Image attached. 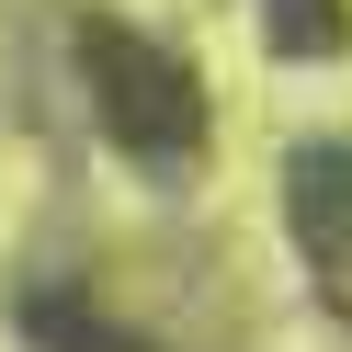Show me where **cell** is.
Masks as SVG:
<instances>
[{"label": "cell", "mask_w": 352, "mask_h": 352, "mask_svg": "<svg viewBox=\"0 0 352 352\" xmlns=\"http://www.w3.org/2000/svg\"><path fill=\"white\" fill-rule=\"evenodd\" d=\"M80 91H91V125L148 182H182V170L205 160V80H193L160 34L114 23V12H80Z\"/></svg>", "instance_id": "1"}, {"label": "cell", "mask_w": 352, "mask_h": 352, "mask_svg": "<svg viewBox=\"0 0 352 352\" xmlns=\"http://www.w3.org/2000/svg\"><path fill=\"white\" fill-rule=\"evenodd\" d=\"M284 228H296V261L318 273L329 318H352V137H307L284 160Z\"/></svg>", "instance_id": "2"}, {"label": "cell", "mask_w": 352, "mask_h": 352, "mask_svg": "<svg viewBox=\"0 0 352 352\" xmlns=\"http://www.w3.org/2000/svg\"><path fill=\"white\" fill-rule=\"evenodd\" d=\"M23 329H34L46 352H160L148 329L102 318V307H80V296H23Z\"/></svg>", "instance_id": "3"}, {"label": "cell", "mask_w": 352, "mask_h": 352, "mask_svg": "<svg viewBox=\"0 0 352 352\" xmlns=\"http://www.w3.org/2000/svg\"><path fill=\"white\" fill-rule=\"evenodd\" d=\"M261 46L273 57H341L352 46V0H261Z\"/></svg>", "instance_id": "4"}]
</instances>
